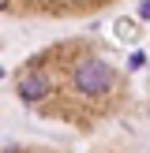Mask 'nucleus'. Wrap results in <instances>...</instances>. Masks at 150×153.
Wrapping results in <instances>:
<instances>
[{
	"instance_id": "obj_2",
	"label": "nucleus",
	"mask_w": 150,
	"mask_h": 153,
	"mask_svg": "<svg viewBox=\"0 0 150 153\" xmlns=\"http://www.w3.org/2000/svg\"><path fill=\"white\" fill-rule=\"evenodd\" d=\"M120 0H0V19L22 22H75L116 7Z\"/></svg>"
},
{
	"instance_id": "obj_1",
	"label": "nucleus",
	"mask_w": 150,
	"mask_h": 153,
	"mask_svg": "<svg viewBox=\"0 0 150 153\" xmlns=\"http://www.w3.org/2000/svg\"><path fill=\"white\" fill-rule=\"evenodd\" d=\"M11 90L41 123L75 134H139V120H150V101L135 94L101 37H64L38 49L11 75Z\"/></svg>"
}]
</instances>
